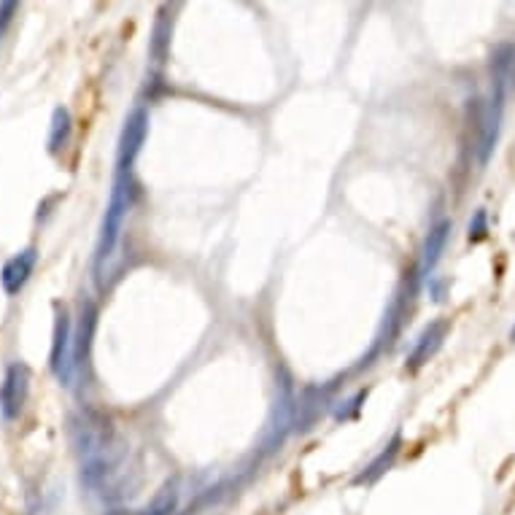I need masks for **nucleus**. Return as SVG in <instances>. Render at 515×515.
Here are the masks:
<instances>
[{"label": "nucleus", "instance_id": "obj_12", "mask_svg": "<svg viewBox=\"0 0 515 515\" xmlns=\"http://www.w3.org/2000/svg\"><path fill=\"white\" fill-rule=\"evenodd\" d=\"M400 448H402V435L397 432V435L391 437V443L383 448L378 456H375L373 462L367 464L365 470L359 472L354 478V486H373L375 480H381L386 472L394 467V462H397V456H400Z\"/></svg>", "mask_w": 515, "mask_h": 515}, {"label": "nucleus", "instance_id": "obj_9", "mask_svg": "<svg viewBox=\"0 0 515 515\" xmlns=\"http://www.w3.org/2000/svg\"><path fill=\"white\" fill-rule=\"evenodd\" d=\"M448 329H451V324L445 319H437L432 321L429 327H424V332H421L416 338V343H413V351L408 354V362H405V367H408L410 373L421 370V367L427 365L429 359L443 348Z\"/></svg>", "mask_w": 515, "mask_h": 515}, {"label": "nucleus", "instance_id": "obj_13", "mask_svg": "<svg viewBox=\"0 0 515 515\" xmlns=\"http://www.w3.org/2000/svg\"><path fill=\"white\" fill-rule=\"evenodd\" d=\"M329 389H319V386H311L305 389V394L297 402V413H294V424L297 429H308L319 418L321 413V402H327Z\"/></svg>", "mask_w": 515, "mask_h": 515}, {"label": "nucleus", "instance_id": "obj_22", "mask_svg": "<svg viewBox=\"0 0 515 515\" xmlns=\"http://www.w3.org/2000/svg\"><path fill=\"white\" fill-rule=\"evenodd\" d=\"M108 515H143L141 510L135 513V510H114V513H108Z\"/></svg>", "mask_w": 515, "mask_h": 515}, {"label": "nucleus", "instance_id": "obj_7", "mask_svg": "<svg viewBox=\"0 0 515 515\" xmlns=\"http://www.w3.org/2000/svg\"><path fill=\"white\" fill-rule=\"evenodd\" d=\"M30 397V367L25 362H11L6 367L3 383H0V413L6 421L19 418Z\"/></svg>", "mask_w": 515, "mask_h": 515}, {"label": "nucleus", "instance_id": "obj_20", "mask_svg": "<svg viewBox=\"0 0 515 515\" xmlns=\"http://www.w3.org/2000/svg\"><path fill=\"white\" fill-rule=\"evenodd\" d=\"M17 3L14 0H3L0 3V38H3V33H6V27L11 25V19H14V14H17Z\"/></svg>", "mask_w": 515, "mask_h": 515}, {"label": "nucleus", "instance_id": "obj_11", "mask_svg": "<svg viewBox=\"0 0 515 515\" xmlns=\"http://www.w3.org/2000/svg\"><path fill=\"white\" fill-rule=\"evenodd\" d=\"M448 238H451V222H448V219L437 222L435 227L427 232L424 249H421V267H418L421 276H429V273L435 270L440 257H443L445 246H448Z\"/></svg>", "mask_w": 515, "mask_h": 515}, {"label": "nucleus", "instance_id": "obj_2", "mask_svg": "<svg viewBox=\"0 0 515 515\" xmlns=\"http://www.w3.org/2000/svg\"><path fill=\"white\" fill-rule=\"evenodd\" d=\"M135 200V181L133 173H116L114 187H111V197H108L106 214H103V224H100L98 249H95V270H103L108 259L114 257L116 246L122 240V230H125L127 214L133 208Z\"/></svg>", "mask_w": 515, "mask_h": 515}, {"label": "nucleus", "instance_id": "obj_1", "mask_svg": "<svg viewBox=\"0 0 515 515\" xmlns=\"http://www.w3.org/2000/svg\"><path fill=\"white\" fill-rule=\"evenodd\" d=\"M71 443L81 459V483L100 494L111 489L127 462V448L111 421L92 410H81L71 418Z\"/></svg>", "mask_w": 515, "mask_h": 515}, {"label": "nucleus", "instance_id": "obj_14", "mask_svg": "<svg viewBox=\"0 0 515 515\" xmlns=\"http://www.w3.org/2000/svg\"><path fill=\"white\" fill-rule=\"evenodd\" d=\"M515 73V46L513 44H499L491 54V79L494 87H505L513 81Z\"/></svg>", "mask_w": 515, "mask_h": 515}, {"label": "nucleus", "instance_id": "obj_23", "mask_svg": "<svg viewBox=\"0 0 515 515\" xmlns=\"http://www.w3.org/2000/svg\"><path fill=\"white\" fill-rule=\"evenodd\" d=\"M510 340H513V343H515V324H513V329H510Z\"/></svg>", "mask_w": 515, "mask_h": 515}, {"label": "nucleus", "instance_id": "obj_10", "mask_svg": "<svg viewBox=\"0 0 515 515\" xmlns=\"http://www.w3.org/2000/svg\"><path fill=\"white\" fill-rule=\"evenodd\" d=\"M36 262L38 251L33 249V246L14 254V257L3 265V270H0V286H3V292L9 294V297H17V294L25 289L27 281H30V276H33Z\"/></svg>", "mask_w": 515, "mask_h": 515}, {"label": "nucleus", "instance_id": "obj_4", "mask_svg": "<svg viewBox=\"0 0 515 515\" xmlns=\"http://www.w3.org/2000/svg\"><path fill=\"white\" fill-rule=\"evenodd\" d=\"M49 367H52L54 378L63 386H73V381H76V370H73V324L71 313H68L65 305H57V316H54Z\"/></svg>", "mask_w": 515, "mask_h": 515}, {"label": "nucleus", "instance_id": "obj_21", "mask_svg": "<svg viewBox=\"0 0 515 515\" xmlns=\"http://www.w3.org/2000/svg\"><path fill=\"white\" fill-rule=\"evenodd\" d=\"M432 297H435V300H443V284H432Z\"/></svg>", "mask_w": 515, "mask_h": 515}, {"label": "nucleus", "instance_id": "obj_19", "mask_svg": "<svg viewBox=\"0 0 515 515\" xmlns=\"http://www.w3.org/2000/svg\"><path fill=\"white\" fill-rule=\"evenodd\" d=\"M365 400H367V391H356L351 400L340 402V408L335 410V418H338V421H348V418H356V416H359V410H362V405H365Z\"/></svg>", "mask_w": 515, "mask_h": 515}, {"label": "nucleus", "instance_id": "obj_18", "mask_svg": "<svg viewBox=\"0 0 515 515\" xmlns=\"http://www.w3.org/2000/svg\"><path fill=\"white\" fill-rule=\"evenodd\" d=\"M467 238H470V243H480V240L489 238V214L480 208V211H475V216L470 219V227H467Z\"/></svg>", "mask_w": 515, "mask_h": 515}, {"label": "nucleus", "instance_id": "obj_15", "mask_svg": "<svg viewBox=\"0 0 515 515\" xmlns=\"http://www.w3.org/2000/svg\"><path fill=\"white\" fill-rule=\"evenodd\" d=\"M73 133V119L71 111L65 106H57L52 114V127H49V151L52 154H60V151L68 146Z\"/></svg>", "mask_w": 515, "mask_h": 515}, {"label": "nucleus", "instance_id": "obj_5", "mask_svg": "<svg viewBox=\"0 0 515 515\" xmlns=\"http://www.w3.org/2000/svg\"><path fill=\"white\" fill-rule=\"evenodd\" d=\"M505 87H491L489 100L478 106V125H480V135H478V162L480 165H489L491 154L497 149L499 141V130H502V111H505Z\"/></svg>", "mask_w": 515, "mask_h": 515}, {"label": "nucleus", "instance_id": "obj_16", "mask_svg": "<svg viewBox=\"0 0 515 515\" xmlns=\"http://www.w3.org/2000/svg\"><path fill=\"white\" fill-rule=\"evenodd\" d=\"M178 499H181V491H178V483L176 480H168L165 486H162L151 502L143 507L141 513L143 515H173L178 510Z\"/></svg>", "mask_w": 515, "mask_h": 515}, {"label": "nucleus", "instance_id": "obj_3", "mask_svg": "<svg viewBox=\"0 0 515 515\" xmlns=\"http://www.w3.org/2000/svg\"><path fill=\"white\" fill-rule=\"evenodd\" d=\"M294 413H297V400H294V383L292 375L286 367L276 370V397H273V408H270V418H267L265 429V453L278 451L284 445L286 435L294 427Z\"/></svg>", "mask_w": 515, "mask_h": 515}, {"label": "nucleus", "instance_id": "obj_17", "mask_svg": "<svg viewBox=\"0 0 515 515\" xmlns=\"http://www.w3.org/2000/svg\"><path fill=\"white\" fill-rule=\"evenodd\" d=\"M170 49V22L160 19L154 27V41H151V54L157 57V63H165V54Z\"/></svg>", "mask_w": 515, "mask_h": 515}, {"label": "nucleus", "instance_id": "obj_8", "mask_svg": "<svg viewBox=\"0 0 515 515\" xmlns=\"http://www.w3.org/2000/svg\"><path fill=\"white\" fill-rule=\"evenodd\" d=\"M95 327H98V308H95L92 300H84L81 302L76 329H73V370H76V375L87 373L92 340H95Z\"/></svg>", "mask_w": 515, "mask_h": 515}, {"label": "nucleus", "instance_id": "obj_6", "mask_svg": "<svg viewBox=\"0 0 515 515\" xmlns=\"http://www.w3.org/2000/svg\"><path fill=\"white\" fill-rule=\"evenodd\" d=\"M149 135V111L133 108L125 119L122 135H119V149H116V173H133V165L141 154L143 143Z\"/></svg>", "mask_w": 515, "mask_h": 515}]
</instances>
